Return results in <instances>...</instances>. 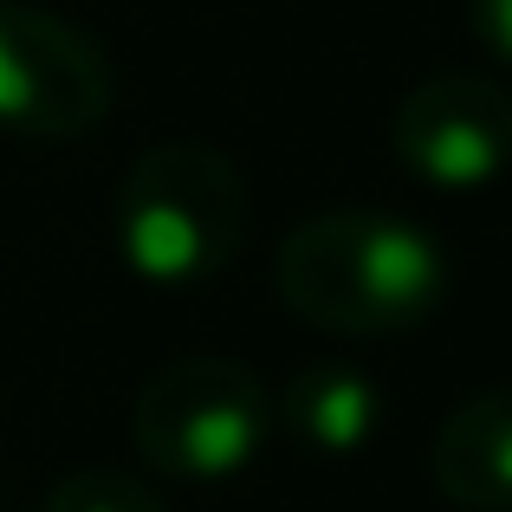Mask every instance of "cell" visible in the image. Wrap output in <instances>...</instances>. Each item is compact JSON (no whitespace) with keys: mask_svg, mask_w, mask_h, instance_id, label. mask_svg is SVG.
Wrapping results in <instances>:
<instances>
[{"mask_svg":"<svg viewBox=\"0 0 512 512\" xmlns=\"http://www.w3.org/2000/svg\"><path fill=\"white\" fill-rule=\"evenodd\" d=\"M448 279V247L396 208H318L273 253L286 312L331 338H402L428 325Z\"/></svg>","mask_w":512,"mask_h":512,"instance_id":"6da1fadb","label":"cell"},{"mask_svg":"<svg viewBox=\"0 0 512 512\" xmlns=\"http://www.w3.org/2000/svg\"><path fill=\"white\" fill-rule=\"evenodd\" d=\"M111 227L124 266L150 286L221 279L247 240V175L214 143H156L117 182Z\"/></svg>","mask_w":512,"mask_h":512,"instance_id":"7a4b0ae2","label":"cell"},{"mask_svg":"<svg viewBox=\"0 0 512 512\" xmlns=\"http://www.w3.org/2000/svg\"><path fill=\"white\" fill-rule=\"evenodd\" d=\"M137 454L163 480H221L247 474L273 435V396L240 357H175L137 389Z\"/></svg>","mask_w":512,"mask_h":512,"instance_id":"3957f363","label":"cell"},{"mask_svg":"<svg viewBox=\"0 0 512 512\" xmlns=\"http://www.w3.org/2000/svg\"><path fill=\"white\" fill-rule=\"evenodd\" d=\"M111 98L117 72L85 26L33 0H0V124L72 143L111 117Z\"/></svg>","mask_w":512,"mask_h":512,"instance_id":"277c9868","label":"cell"},{"mask_svg":"<svg viewBox=\"0 0 512 512\" xmlns=\"http://www.w3.org/2000/svg\"><path fill=\"white\" fill-rule=\"evenodd\" d=\"M396 163L428 188H487L512 169V91L487 72H435L389 117Z\"/></svg>","mask_w":512,"mask_h":512,"instance_id":"5b68a950","label":"cell"},{"mask_svg":"<svg viewBox=\"0 0 512 512\" xmlns=\"http://www.w3.org/2000/svg\"><path fill=\"white\" fill-rule=\"evenodd\" d=\"M428 480L461 512H512V383L448 409L428 441Z\"/></svg>","mask_w":512,"mask_h":512,"instance_id":"8992f818","label":"cell"},{"mask_svg":"<svg viewBox=\"0 0 512 512\" xmlns=\"http://www.w3.org/2000/svg\"><path fill=\"white\" fill-rule=\"evenodd\" d=\"M273 422H286V435L305 441L312 454H357L383 428V389L357 363L318 357L286 376V389L273 402Z\"/></svg>","mask_w":512,"mask_h":512,"instance_id":"52a82bcc","label":"cell"},{"mask_svg":"<svg viewBox=\"0 0 512 512\" xmlns=\"http://www.w3.org/2000/svg\"><path fill=\"white\" fill-rule=\"evenodd\" d=\"M39 512H169V506L143 474H124V467H78V474L52 480V493L39 500Z\"/></svg>","mask_w":512,"mask_h":512,"instance_id":"ba28073f","label":"cell"},{"mask_svg":"<svg viewBox=\"0 0 512 512\" xmlns=\"http://www.w3.org/2000/svg\"><path fill=\"white\" fill-rule=\"evenodd\" d=\"M467 26L493 59L512 65V0H467Z\"/></svg>","mask_w":512,"mask_h":512,"instance_id":"9c48e42d","label":"cell"}]
</instances>
